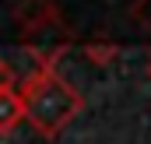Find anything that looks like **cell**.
Returning a JSON list of instances; mask_svg holds the SVG:
<instances>
[{"instance_id":"6da1fadb","label":"cell","mask_w":151,"mask_h":144,"mask_svg":"<svg viewBox=\"0 0 151 144\" xmlns=\"http://www.w3.org/2000/svg\"><path fill=\"white\" fill-rule=\"evenodd\" d=\"M21 99H25V120L42 137H56L81 112V95L53 67H42L35 77H28Z\"/></svg>"},{"instance_id":"7a4b0ae2","label":"cell","mask_w":151,"mask_h":144,"mask_svg":"<svg viewBox=\"0 0 151 144\" xmlns=\"http://www.w3.org/2000/svg\"><path fill=\"white\" fill-rule=\"evenodd\" d=\"M18 18H21V28H25V32H39V28H46V21L56 18V11H53L46 0H25V4L18 7Z\"/></svg>"},{"instance_id":"3957f363","label":"cell","mask_w":151,"mask_h":144,"mask_svg":"<svg viewBox=\"0 0 151 144\" xmlns=\"http://www.w3.org/2000/svg\"><path fill=\"white\" fill-rule=\"evenodd\" d=\"M25 120V99L18 91H0V134H11Z\"/></svg>"},{"instance_id":"277c9868","label":"cell","mask_w":151,"mask_h":144,"mask_svg":"<svg viewBox=\"0 0 151 144\" xmlns=\"http://www.w3.org/2000/svg\"><path fill=\"white\" fill-rule=\"evenodd\" d=\"M14 84H18V74H14V67L0 56V91H14Z\"/></svg>"},{"instance_id":"5b68a950","label":"cell","mask_w":151,"mask_h":144,"mask_svg":"<svg viewBox=\"0 0 151 144\" xmlns=\"http://www.w3.org/2000/svg\"><path fill=\"white\" fill-rule=\"evenodd\" d=\"M130 14H134L141 25H148V28H151V0H141V4H134V11H130Z\"/></svg>"}]
</instances>
